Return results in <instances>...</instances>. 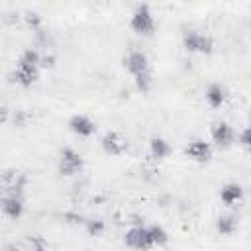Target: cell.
Returning a JSON list of instances; mask_svg holds the SVG:
<instances>
[{
    "label": "cell",
    "mask_w": 251,
    "mask_h": 251,
    "mask_svg": "<svg viewBox=\"0 0 251 251\" xmlns=\"http://www.w3.org/2000/svg\"><path fill=\"white\" fill-rule=\"evenodd\" d=\"M233 137H235V133H233V129H231L226 122H220V124H216V126L212 127V139H214L220 147L229 145V143L233 141Z\"/></svg>",
    "instance_id": "obj_7"
},
{
    "label": "cell",
    "mask_w": 251,
    "mask_h": 251,
    "mask_svg": "<svg viewBox=\"0 0 251 251\" xmlns=\"http://www.w3.org/2000/svg\"><path fill=\"white\" fill-rule=\"evenodd\" d=\"M135 84H137V88L141 92H147L149 86H151V75H149V71H145L141 75H135Z\"/></svg>",
    "instance_id": "obj_17"
},
{
    "label": "cell",
    "mask_w": 251,
    "mask_h": 251,
    "mask_svg": "<svg viewBox=\"0 0 251 251\" xmlns=\"http://www.w3.org/2000/svg\"><path fill=\"white\" fill-rule=\"evenodd\" d=\"M126 243H127L131 249H137V251H147V249L153 247L151 237H149V231H147V227H143V226H133V227L126 233Z\"/></svg>",
    "instance_id": "obj_2"
},
{
    "label": "cell",
    "mask_w": 251,
    "mask_h": 251,
    "mask_svg": "<svg viewBox=\"0 0 251 251\" xmlns=\"http://www.w3.org/2000/svg\"><path fill=\"white\" fill-rule=\"evenodd\" d=\"M2 210H4V214H6V216H10V218H18V216L22 214V210H24L22 198H20V196H16V194H12V196L4 198V202H2Z\"/></svg>",
    "instance_id": "obj_12"
},
{
    "label": "cell",
    "mask_w": 251,
    "mask_h": 251,
    "mask_svg": "<svg viewBox=\"0 0 251 251\" xmlns=\"http://www.w3.org/2000/svg\"><path fill=\"white\" fill-rule=\"evenodd\" d=\"M2 251H20V249H18L16 245H6V247H4Z\"/></svg>",
    "instance_id": "obj_22"
},
{
    "label": "cell",
    "mask_w": 251,
    "mask_h": 251,
    "mask_svg": "<svg viewBox=\"0 0 251 251\" xmlns=\"http://www.w3.org/2000/svg\"><path fill=\"white\" fill-rule=\"evenodd\" d=\"M210 153H212L210 145L206 141H202V139H196V141H192L186 147V155H190L194 161H208L210 159Z\"/></svg>",
    "instance_id": "obj_10"
},
{
    "label": "cell",
    "mask_w": 251,
    "mask_h": 251,
    "mask_svg": "<svg viewBox=\"0 0 251 251\" xmlns=\"http://www.w3.org/2000/svg\"><path fill=\"white\" fill-rule=\"evenodd\" d=\"M241 196H243V192H241V186L239 184H226L224 188H222V192H220V198H222V202H226V204H235V202H239L241 200Z\"/></svg>",
    "instance_id": "obj_13"
},
{
    "label": "cell",
    "mask_w": 251,
    "mask_h": 251,
    "mask_svg": "<svg viewBox=\"0 0 251 251\" xmlns=\"http://www.w3.org/2000/svg\"><path fill=\"white\" fill-rule=\"evenodd\" d=\"M102 147L110 155H120L126 149V141L116 131H106L104 137H102Z\"/></svg>",
    "instance_id": "obj_8"
},
{
    "label": "cell",
    "mask_w": 251,
    "mask_h": 251,
    "mask_svg": "<svg viewBox=\"0 0 251 251\" xmlns=\"http://www.w3.org/2000/svg\"><path fill=\"white\" fill-rule=\"evenodd\" d=\"M239 143L245 145V147L249 145V129H243V131L239 133Z\"/></svg>",
    "instance_id": "obj_19"
},
{
    "label": "cell",
    "mask_w": 251,
    "mask_h": 251,
    "mask_svg": "<svg viewBox=\"0 0 251 251\" xmlns=\"http://www.w3.org/2000/svg\"><path fill=\"white\" fill-rule=\"evenodd\" d=\"M129 25L135 33H141V35H147L153 31L155 27V20H153V14L149 10L147 4H139L133 14H131V20H129Z\"/></svg>",
    "instance_id": "obj_1"
},
{
    "label": "cell",
    "mask_w": 251,
    "mask_h": 251,
    "mask_svg": "<svg viewBox=\"0 0 251 251\" xmlns=\"http://www.w3.org/2000/svg\"><path fill=\"white\" fill-rule=\"evenodd\" d=\"M27 24H29V25H31V24H33V25H37V24H39L37 14H27Z\"/></svg>",
    "instance_id": "obj_20"
},
{
    "label": "cell",
    "mask_w": 251,
    "mask_h": 251,
    "mask_svg": "<svg viewBox=\"0 0 251 251\" xmlns=\"http://www.w3.org/2000/svg\"><path fill=\"white\" fill-rule=\"evenodd\" d=\"M216 226H218V229L222 233H231L233 227H235V220L231 216H222V218H218V224Z\"/></svg>",
    "instance_id": "obj_16"
},
{
    "label": "cell",
    "mask_w": 251,
    "mask_h": 251,
    "mask_svg": "<svg viewBox=\"0 0 251 251\" xmlns=\"http://www.w3.org/2000/svg\"><path fill=\"white\" fill-rule=\"evenodd\" d=\"M184 47L188 51H204V53H208V51H212V39L202 35V33H198V31H188L184 35Z\"/></svg>",
    "instance_id": "obj_5"
},
{
    "label": "cell",
    "mask_w": 251,
    "mask_h": 251,
    "mask_svg": "<svg viewBox=\"0 0 251 251\" xmlns=\"http://www.w3.org/2000/svg\"><path fill=\"white\" fill-rule=\"evenodd\" d=\"M147 231H149V237H151V243H153V245H163V243H167V239H169L167 231H165L161 226H149Z\"/></svg>",
    "instance_id": "obj_15"
},
{
    "label": "cell",
    "mask_w": 251,
    "mask_h": 251,
    "mask_svg": "<svg viewBox=\"0 0 251 251\" xmlns=\"http://www.w3.org/2000/svg\"><path fill=\"white\" fill-rule=\"evenodd\" d=\"M149 151H151V157L155 159H165L169 153H171V145L161 139V137H153L151 139V145H149Z\"/></svg>",
    "instance_id": "obj_14"
},
{
    "label": "cell",
    "mask_w": 251,
    "mask_h": 251,
    "mask_svg": "<svg viewBox=\"0 0 251 251\" xmlns=\"http://www.w3.org/2000/svg\"><path fill=\"white\" fill-rule=\"evenodd\" d=\"M206 100H208V104L212 108H220L224 104V100H226V88L222 84H218V82L210 84L208 90H206Z\"/></svg>",
    "instance_id": "obj_11"
},
{
    "label": "cell",
    "mask_w": 251,
    "mask_h": 251,
    "mask_svg": "<svg viewBox=\"0 0 251 251\" xmlns=\"http://www.w3.org/2000/svg\"><path fill=\"white\" fill-rule=\"evenodd\" d=\"M69 127H71L75 133L82 135V137H88V135H92V133L96 131L94 122H92L88 116H82V114H75V116L69 120Z\"/></svg>",
    "instance_id": "obj_6"
},
{
    "label": "cell",
    "mask_w": 251,
    "mask_h": 251,
    "mask_svg": "<svg viewBox=\"0 0 251 251\" xmlns=\"http://www.w3.org/2000/svg\"><path fill=\"white\" fill-rule=\"evenodd\" d=\"M0 190H2V188H0Z\"/></svg>",
    "instance_id": "obj_23"
},
{
    "label": "cell",
    "mask_w": 251,
    "mask_h": 251,
    "mask_svg": "<svg viewBox=\"0 0 251 251\" xmlns=\"http://www.w3.org/2000/svg\"><path fill=\"white\" fill-rule=\"evenodd\" d=\"M124 65H126V69H127L133 76H135V75H141V73H145V71H149V63H147L145 53H141V51H137V49H131V51L126 55Z\"/></svg>",
    "instance_id": "obj_3"
},
{
    "label": "cell",
    "mask_w": 251,
    "mask_h": 251,
    "mask_svg": "<svg viewBox=\"0 0 251 251\" xmlns=\"http://www.w3.org/2000/svg\"><path fill=\"white\" fill-rule=\"evenodd\" d=\"M14 78L22 86H29L37 78V67H31V65H25V63H18V67L14 71Z\"/></svg>",
    "instance_id": "obj_9"
},
{
    "label": "cell",
    "mask_w": 251,
    "mask_h": 251,
    "mask_svg": "<svg viewBox=\"0 0 251 251\" xmlns=\"http://www.w3.org/2000/svg\"><path fill=\"white\" fill-rule=\"evenodd\" d=\"M6 118H8V112H6V108L0 104V122H4Z\"/></svg>",
    "instance_id": "obj_21"
},
{
    "label": "cell",
    "mask_w": 251,
    "mask_h": 251,
    "mask_svg": "<svg viewBox=\"0 0 251 251\" xmlns=\"http://www.w3.org/2000/svg\"><path fill=\"white\" fill-rule=\"evenodd\" d=\"M80 167H82L80 155H78L75 149L65 147V149L61 151V173H63V175H75Z\"/></svg>",
    "instance_id": "obj_4"
},
{
    "label": "cell",
    "mask_w": 251,
    "mask_h": 251,
    "mask_svg": "<svg viewBox=\"0 0 251 251\" xmlns=\"http://www.w3.org/2000/svg\"><path fill=\"white\" fill-rule=\"evenodd\" d=\"M86 231H88L90 235H100V233L104 231V224H102L100 220H88V222H86Z\"/></svg>",
    "instance_id": "obj_18"
}]
</instances>
